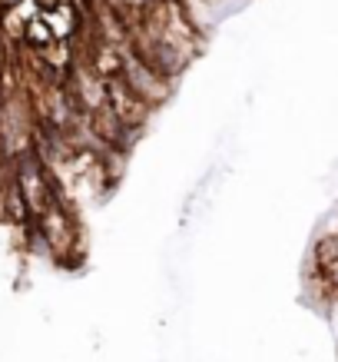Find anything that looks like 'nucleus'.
<instances>
[{"label": "nucleus", "instance_id": "nucleus-1", "mask_svg": "<svg viewBox=\"0 0 338 362\" xmlns=\"http://www.w3.org/2000/svg\"><path fill=\"white\" fill-rule=\"evenodd\" d=\"M116 50H120V77L126 80V86L133 90L136 97L146 103L149 110H153V107H162L166 100L173 97V84L149 67L130 43H123V47H116Z\"/></svg>", "mask_w": 338, "mask_h": 362}, {"label": "nucleus", "instance_id": "nucleus-2", "mask_svg": "<svg viewBox=\"0 0 338 362\" xmlns=\"http://www.w3.org/2000/svg\"><path fill=\"white\" fill-rule=\"evenodd\" d=\"M103 86H107L109 110L116 113V116H120L126 126L143 130V126H146V120H149V107L139 97H136L130 86H126V80H123L120 73H116V77H103Z\"/></svg>", "mask_w": 338, "mask_h": 362}]
</instances>
